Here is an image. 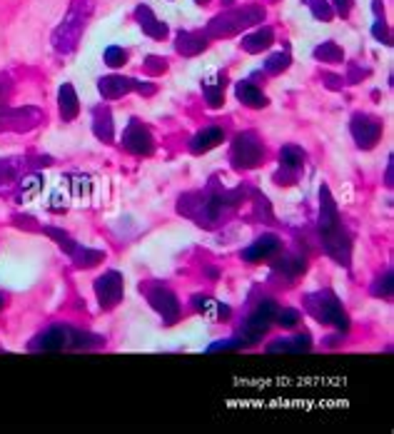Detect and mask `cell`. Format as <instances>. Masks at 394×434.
<instances>
[{
  "instance_id": "1",
  "label": "cell",
  "mask_w": 394,
  "mask_h": 434,
  "mask_svg": "<svg viewBox=\"0 0 394 434\" xmlns=\"http://www.w3.org/2000/svg\"><path fill=\"white\" fill-rule=\"evenodd\" d=\"M93 8H95L93 0H73V6L67 10V18L53 35V45L58 53H70L78 45L83 30L87 25V18L93 15Z\"/></svg>"
},
{
  "instance_id": "2",
  "label": "cell",
  "mask_w": 394,
  "mask_h": 434,
  "mask_svg": "<svg viewBox=\"0 0 394 434\" xmlns=\"http://www.w3.org/2000/svg\"><path fill=\"white\" fill-rule=\"evenodd\" d=\"M265 18V8L260 6H245V8H234L228 13L215 15L210 25L205 28V35L210 38H222V35H237L242 33L245 28L254 25Z\"/></svg>"
},
{
  "instance_id": "3",
  "label": "cell",
  "mask_w": 394,
  "mask_h": 434,
  "mask_svg": "<svg viewBox=\"0 0 394 434\" xmlns=\"http://www.w3.org/2000/svg\"><path fill=\"white\" fill-rule=\"evenodd\" d=\"M262 158H265V147H262V140L254 133H240L232 140L230 160L237 170H250V167L260 165Z\"/></svg>"
},
{
  "instance_id": "4",
  "label": "cell",
  "mask_w": 394,
  "mask_h": 434,
  "mask_svg": "<svg viewBox=\"0 0 394 434\" xmlns=\"http://www.w3.org/2000/svg\"><path fill=\"white\" fill-rule=\"evenodd\" d=\"M309 310H312V314L322 322V325H337L340 329L349 327L347 312L342 310L340 300H337L332 292H327V290L320 294H314V297H309Z\"/></svg>"
},
{
  "instance_id": "5",
  "label": "cell",
  "mask_w": 394,
  "mask_h": 434,
  "mask_svg": "<svg viewBox=\"0 0 394 434\" xmlns=\"http://www.w3.org/2000/svg\"><path fill=\"white\" fill-rule=\"evenodd\" d=\"M98 90L105 100H115V98H120V95L127 93H142V95H153L157 87L155 85H145V83L135 80V78H120V75H107V78H100L98 83Z\"/></svg>"
},
{
  "instance_id": "6",
  "label": "cell",
  "mask_w": 394,
  "mask_h": 434,
  "mask_svg": "<svg viewBox=\"0 0 394 434\" xmlns=\"http://www.w3.org/2000/svg\"><path fill=\"white\" fill-rule=\"evenodd\" d=\"M277 305L274 302H262L260 307L254 310V314L250 317L248 322H245V327H242V337H245V342H257L262 337V334L267 332L270 325H272V320L277 317Z\"/></svg>"
},
{
  "instance_id": "7",
  "label": "cell",
  "mask_w": 394,
  "mask_h": 434,
  "mask_svg": "<svg viewBox=\"0 0 394 434\" xmlns=\"http://www.w3.org/2000/svg\"><path fill=\"white\" fill-rule=\"evenodd\" d=\"M83 334L73 332L70 327H50L45 334H41L33 347L35 349H63V347H83Z\"/></svg>"
},
{
  "instance_id": "8",
  "label": "cell",
  "mask_w": 394,
  "mask_h": 434,
  "mask_svg": "<svg viewBox=\"0 0 394 434\" xmlns=\"http://www.w3.org/2000/svg\"><path fill=\"white\" fill-rule=\"evenodd\" d=\"M349 130H352V138L357 140V145L369 150V147H374L377 140H380L382 122L377 120V118H369V115H354Z\"/></svg>"
},
{
  "instance_id": "9",
  "label": "cell",
  "mask_w": 394,
  "mask_h": 434,
  "mask_svg": "<svg viewBox=\"0 0 394 434\" xmlns=\"http://www.w3.org/2000/svg\"><path fill=\"white\" fill-rule=\"evenodd\" d=\"M122 145L133 155H150L155 150L153 135H150V130L140 120H133L127 125V130L122 133Z\"/></svg>"
},
{
  "instance_id": "10",
  "label": "cell",
  "mask_w": 394,
  "mask_h": 434,
  "mask_svg": "<svg viewBox=\"0 0 394 434\" xmlns=\"http://www.w3.org/2000/svg\"><path fill=\"white\" fill-rule=\"evenodd\" d=\"M122 277L118 272H105L102 277L95 280V292H98V300H100V307L110 310L115 307L118 302L122 300Z\"/></svg>"
},
{
  "instance_id": "11",
  "label": "cell",
  "mask_w": 394,
  "mask_h": 434,
  "mask_svg": "<svg viewBox=\"0 0 394 434\" xmlns=\"http://www.w3.org/2000/svg\"><path fill=\"white\" fill-rule=\"evenodd\" d=\"M322 248H325V252H327L329 257H334L337 262H344V265H347L349 240H347V232L342 230L340 222L329 230H322Z\"/></svg>"
},
{
  "instance_id": "12",
  "label": "cell",
  "mask_w": 394,
  "mask_h": 434,
  "mask_svg": "<svg viewBox=\"0 0 394 434\" xmlns=\"http://www.w3.org/2000/svg\"><path fill=\"white\" fill-rule=\"evenodd\" d=\"M147 297H150V305H153L157 312L162 314V320L167 325H173L177 320V314H180V302L175 300V294L165 287H153L147 290Z\"/></svg>"
},
{
  "instance_id": "13",
  "label": "cell",
  "mask_w": 394,
  "mask_h": 434,
  "mask_svg": "<svg viewBox=\"0 0 394 434\" xmlns=\"http://www.w3.org/2000/svg\"><path fill=\"white\" fill-rule=\"evenodd\" d=\"M277 252H280V237L265 235V237H260V240H254L252 245L242 252V257H245L248 262H260V260H267V257H272V254H277Z\"/></svg>"
},
{
  "instance_id": "14",
  "label": "cell",
  "mask_w": 394,
  "mask_h": 434,
  "mask_svg": "<svg viewBox=\"0 0 394 434\" xmlns=\"http://www.w3.org/2000/svg\"><path fill=\"white\" fill-rule=\"evenodd\" d=\"M135 18H138V25L142 28V33L155 38V41H162L167 35V25L162 21H157V15L150 10L147 6H140L135 10Z\"/></svg>"
},
{
  "instance_id": "15",
  "label": "cell",
  "mask_w": 394,
  "mask_h": 434,
  "mask_svg": "<svg viewBox=\"0 0 394 434\" xmlns=\"http://www.w3.org/2000/svg\"><path fill=\"white\" fill-rule=\"evenodd\" d=\"M222 140H225V130L217 125H210V127H205V130H200V133L190 140V150H193L195 155L208 153V150H212L215 145H220Z\"/></svg>"
},
{
  "instance_id": "16",
  "label": "cell",
  "mask_w": 394,
  "mask_h": 434,
  "mask_svg": "<svg viewBox=\"0 0 394 434\" xmlns=\"http://www.w3.org/2000/svg\"><path fill=\"white\" fill-rule=\"evenodd\" d=\"M234 93H237V100L242 102V105H248V107H265L267 105V95L262 93L260 87L254 85L252 80H242L237 83V87H234Z\"/></svg>"
},
{
  "instance_id": "17",
  "label": "cell",
  "mask_w": 394,
  "mask_h": 434,
  "mask_svg": "<svg viewBox=\"0 0 394 434\" xmlns=\"http://www.w3.org/2000/svg\"><path fill=\"white\" fill-rule=\"evenodd\" d=\"M225 85H228L225 73H217L215 78L202 80V93H205V100L210 107H220L225 102Z\"/></svg>"
},
{
  "instance_id": "18",
  "label": "cell",
  "mask_w": 394,
  "mask_h": 434,
  "mask_svg": "<svg viewBox=\"0 0 394 434\" xmlns=\"http://www.w3.org/2000/svg\"><path fill=\"white\" fill-rule=\"evenodd\" d=\"M208 47L205 35L200 33H177V41H175V50L185 58H195L197 53H202Z\"/></svg>"
},
{
  "instance_id": "19",
  "label": "cell",
  "mask_w": 394,
  "mask_h": 434,
  "mask_svg": "<svg viewBox=\"0 0 394 434\" xmlns=\"http://www.w3.org/2000/svg\"><path fill=\"white\" fill-rule=\"evenodd\" d=\"M58 105H61V118L63 120H75L78 113H80V102H78V95H75V87L70 83L61 87V93H58Z\"/></svg>"
},
{
  "instance_id": "20",
  "label": "cell",
  "mask_w": 394,
  "mask_h": 434,
  "mask_svg": "<svg viewBox=\"0 0 394 434\" xmlns=\"http://www.w3.org/2000/svg\"><path fill=\"white\" fill-rule=\"evenodd\" d=\"M272 41H274L272 28H260V30H254V33L242 38V47H245L248 53H262L265 47L272 45Z\"/></svg>"
},
{
  "instance_id": "21",
  "label": "cell",
  "mask_w": 394,
  "mask_h": 434,
  "mask_svg": "<svg viewBox=\"0 0 394 434\" xmlns=\"http://www.w3.org/2000/svg\"><path fill=\"white\" fill-rule=\"evenodd\" d=\"M280 162L287 170H292V173H297L302 165H305V150L297 145H285L282 147V153H280Z\"/></svg>"
},
{
  "instance_id": "22",
  "label": "cell",
  "mask_w": 394,
  "mask_h": 434,
  "mask_svg": "<svg viewBox=\"0 0 394 434\" xmlns=\"http://www.w3.org/2000/svg\"><path fill=\"white\" fill-rule=\"evenodd\" d=\"M314 58L322 63H342L344 61V53H342V47L337 43H322L320 47H314Z\"/></svg>"
},
{
  "instance_id": "23",
  "label": "cell",
  "mask_w": 394,
  "mask_h": 434,
  "mask_svg": "<svg viewBox=\"0 0 394 434\" xmlns=\"http://www.w3.org/2000/svg\"><path fill=\"white\" fill-rule=\"evenodd\" d=\"M95 135L105 142H113V120H110V113L107 110H98L95 113V125H93Z\"/></svg>"
},
{
  "instance_id": "24",
  "label": "cell",
  "mask_w": 394,
  "mask_h": 434,
  "mask_svg": "<svg viewBox=\"0 0 394 434\" xmlns=\"http://www.w3.org/2000/svg\"><path fill=\"white\" fill-rule=\"evenodd\" d=\"M270 352H302V349H309L307 337H292V340H282L270 345Z\"/></svg>"
},
{
  "instance_id": "25",
  "label": "cell",
  "mask_w": 394,
  "mask_h": 434,
  "mask_svg": "<svg viewBox=\"0 0 394 434\" xmlns=\"http://www.w3.org/2000/svg\"><path fill=\"white\" fill-rule=\"evenodd\" d=\"M289 67V53H274L270 55L267 61H265V73L267 75H280L282 70H287Z\"/></svg>"
},
{
  "instance_id": "26",
  "label": "cell",
  "mask_w": 394,
  "mask_h": 434,
  "mask_svg": "<svg viewBox=\"0 0 394 434\" xmlns=\"http://www.w3.org/2000/svg\"><path fill=\"white\" fill-rule=\"evenodd\" d=\"M305 3H307V8L312 10V15L317 18V21H322V23L332 21L334 10H332V6H329V0H305Z\"/></svg>"
},
{
  "instance_id": "27",
  "label": "cell",
  "mask_w": 394,
  "mask_h": 434,
  "mask_svg": "<svg viewBox=\"0 0 394 434\" xmlns=\"http://www.w3.org/2000/svg\"><path fill=\"white\" fill-rule=\"evenodd\" d=\"M105 63L110 67H120V65H125L127 63V53L122 50V47H118V45H110L105 50Z\"/></svg>"
},
{
  "instance_id": "28",
  "label": "cell",
  "mask_w": 394,
  "mask_h": 434,
  "mask_svg": "<svg viewBox=\"0 0 394 434\" xmlns=\"http://www.w3.org/2000/svg\"><path fill=\"white\" fill-rule=\"evenodd\" d=\"M277 270H285L287 277H294V274H300L302 270H305V260H300V257H289V260H282L280 265H277Z\"/></svg>"
},
{
  "instance_id": "29",
  "label": "cell",
  "mask_w": 394,
  "mask_h": 434,
  "mask_svg": "<svg viewBox=\"0 0 394 434\" xmlns=\"http://www.w3.org/2000/svg\"><path fill=\"white\" fill-rule=\"evenodd\" d=\"M274 320L280 322L282 327H294L297 320H300V312L297 310H277V317Z\"/></svg>"
},
{
  "instance_id": "30",
  "label": "cell",
  "mask_w": 394,
  "mask_h": 434,
  "mask_svg": "<svg viewBox=\"0 0 394 434\" xmlns=\"http://www.w3.org/2000/svg\"><path fill=\"white\" fill-rule=\"evenodd\" d=\"M329 6H332L334 13H340L342 18H347L349 10H352V6H354V0H329Z\"/></svg>"
},
{
  "instance_id": "31",
  "label": "cell",
  "mask_w": 394,
  "mask_h": 434,
  "mask_svg": "<svg viewBox=\"0 0 394 434\" xmlns=\"http://www.w3.org/2000/svg\"><path fill=\"white\" fill-rule=\"evenodd\" d=\"M23 185H25V193L28 195H33V193H38V190H41L43 182H41V177H28Z\"/></svg>"
},
{
  "instance_id": "32",
  "label": "cell",
  "mask_w": 394,
  "mask_h": 434,
  "mask_svg": "<svg viewBox=\"0 0 394 434\" xmlns=\"http://www.w3.org/2000/svg\"><path fill=\"white\" fill-rule=\"evenodd\" d=\"M3 305H6V300H3V294H0V310H3Z\"/></svg>"
},
{
  "instance_id": "33",
  "label": "cell",
  "mask_w": 394,
  "mask_h": 434,
  "mask_svg": "<svg viewBox=\"0 0 394 434\" xmlns=\"http://www.w3.org/2000/svg\"><path fill=\"white\" fill-rule=\"evenodd\" d=\"M195 3H200V6H202V3H208V0H195Z\"/></svg>"
},
{
  "instance_id": "34",
  "label": "cell",
  "mask_w": 394,
  "mask_h": 434,
  "mask_svg": "<svg viewBox=\"0 0 394 434\" xmlns=\"http://www.w3.org/2000/svg\"><path fill=\"white\" fill-rule=\"evenodd\" d=\"M225 3H228V6H232V3H234V0H225Z\"/></svg>"
}]
</instances>
